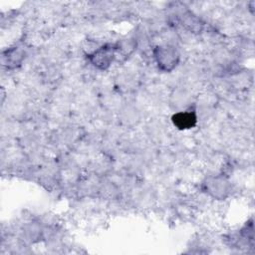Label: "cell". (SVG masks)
Returning <instances> with one entry per match:
<instances>
[{
  "label": "cell",
  "mask_w": 255,
  "mask_h": 255,
  "mask_svg": "<svg viewBox=\"0 0 255 255\" xmlns=\"http://www.w3.org/2000/svg\"><path fill=\"white\" fill-rule=\"evenodd\" d=\"M125 55L123 47L119 44H108L98 48L90 55L91 63L98 69H107L120 56Z\"/></svg>",
  "instance_id": "obj_1"
},
{
  "label": "cell",
  "mask_w": 255,
  "mask_h": 255,
  "mask_svg": "<svg viewBox=\"0 0 255 255\" xmlns=\"http://www.w3.org/2000/svg\"><path fill=\"white\" fill-rule=\"evenodd\" d=\"M153 54L158 68L165 72L173 70L179 61L177 50L171 46H158L155 48Z\"/></svg>",
  "instance_id": "obj_2"
},
{
  "label": "cell",
  "mask_w": 255,
  "mask_h": 255,
  "mask_svg": "<svg viewBox=\"0 0 255 255\" xmlns=\"http://www.w3.org/2000/svg\"><path fill=\"white\" fill-rule=\"evenodd\" d=\"M197 121L196 115L192 111L178 112L172 117L173 125L179 129H188L195 126Z\"/></svg>",
  "instance_id": "obj_3"
},
{
  "label": "cell",
  "mask_w": 255,
  "mask_h": 255,
  "mask_svg": "<svg viewBox=\"0 0 255 255\" xmlns=\"http://www.w3.org/2000/svg\"><path fill=\"white\" fill-rule=\"evenodd\" d=\"M23 58V53L16 48L7 51V55H3L4 62L8 67H15L19 65L22 62Z\"/></svg>",
  "instance_id": "obj_4"
}]
</instances>
